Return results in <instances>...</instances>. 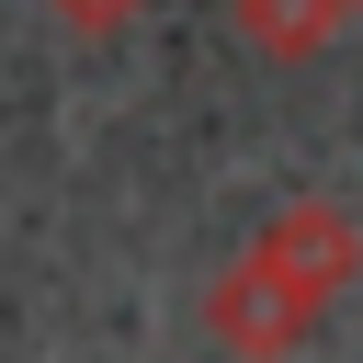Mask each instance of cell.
<instances>
[{
  "label": "cell",
  "instance_id": "1",
  "mask_svg": "<svg viewBox=\"0 0 363 363\" xmlns=\"http://www.w3.org/2000/svg\"><path fill=\"white\" fill-rule=\"evenodd\" d=\"M238 261H250L261 284H284V295H295V306L318 318V306H329V295L352 284V261H363V227H352V216H340L329 193H295V204H284V216H272V227H261V238H250Z\"/></svg>",
  "mask_w": 363,
  "mask_h": 363
},
{
  "label": "cell",
  "instance_id": "2",
  "mask_svg": "<svg viewBox=\"0 0 363 363\" xmlns=\"http://www.w3.org/2000/svg\"><path fill=\"white\" fill-rule=\"evenodd\" d=\"M227 23H238V45H250V57L295 68V57H318V45L352 23V0H227Z\"/></svg>",
  "mask_w": 363,
  "mask_h": 363
},
{
  "label": "cell",
  "instance_id": "3",
  "mask_svg": "<svg viewBox=\"0 0 363 363\" xmlns=\"http://www.w3.org/2000/svg\"><path fill=\"white\" fill-rule=\"evenodd\" d=\"M136 11H147V0H45V23H57V34H79V45H113Z\"/></svg>",
  "mask_w": 363,
  "mask_h": 363
},
{
  "label": "cell",
  "instance_id": "4",
  "mask_svg": "<svg viewBox=\"0 0 363 363\" xmlns=\"http://www.w3.org/2000/svg\"><path fill=\"white\" fill-rule=\"evenodd\" d=\"M352 11H363V0H352Z\"/></svg>",
  "mask_w": 363,
  "mask_h": 363
}]
</instances>
